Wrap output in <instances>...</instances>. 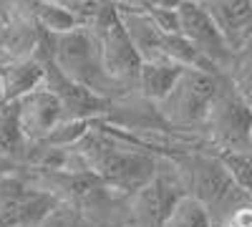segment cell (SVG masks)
Listing matches in <instances>:
<instances>
[{
  "label": "cell",
  "instance_id": "1",
  "mask_svg": "<svg viewBox=\"0 0 252 227\" xmlns=\"http://www.w3.org/2000/svg\"><path fill=\"white\" fill-rule=\"evenodd\" d=\"M76 152L83 157L86 167L106 184L109 190L136 195L159 172L157 159L146 152L124 147L114 141L103 129H91L76 144Z\"/></svg>",
  "mask_w": 252,
  "mask_h": 227
},
{
  "label": "cell",
  "instance_id": "2",
  "mask_svg": "<svg viewBox=\"0 0 252 227\" xmlns=\"http://www.w3.org/2000/svg\"><path fill=\"white\" fill-rule=\"evenodd\" d=\"M40 46L46 48L51 61L61 68V73H66L83 89H89L103 98H109V94L111 96L119 94L121 86H116L109 78V73L103 71L101 46L91 26H81L76 31L56 33V35L40 31Z\"/></svg>",
  "mask_w": 252,
  "mask_h": 227
},
{
  "label": "cell",
  "instance_id": "3",
  "mask_svg": "<svg viewBox=\"0 0 252 227\" xmlns=\"http://www.w3.org/2000/svg\"><path fill=\"white\" fill-rule=\"evenodd\" d=\"M89 26L94 28V33L98 38L103 71L109 73V78L121 89L139 84L144 61L134 46L129 31L124 26L114 0H106V3H101L94 10V15L89 18Z\"/></svg>",
  "mask_w": 252,
  "mask_h": 227
},
{
  "label": "cell",
  "instance_id": "4",
  "mask_svg": "<svg viewBox=\"0 0 252 227\" xmlns=\"http://www.w3.org/2000/svg\"><path fill=\"white\" fill-rule=\"evenodd\" d=\"M224 81L227 78L222 73L184 68L169 96L157 104V111L166 124H174V127H194V124L204 127L209 109L224 89Z\"/></svg>",
  "mask_w": 252,
  "mask_h": 227
},
{
  "label": "cell",
  "instance_id": "5",
  "mask_svg": "<svg viewBox=\"0 0 252 227\" xmlns=\"http://www.w3.org/2000/svg\"><path fill=\"white\" fill-rule=\"evenodd\" d=\"M187 184H189V190H192L189 195L197 197L204 204L209 210V215H212V220H217L222 215V220L227 222L240 207L252 202V197L237 187V182L227 172V167L222 164V159L217 154L192 157Z\"/></svg>",
  "mask_w": 252,
  "mask_h": 227
},
{
  "label": "cell",
  "instance_id": "6",
  "mask_svg": "<svg viewBox=\"0 0 252 227\" xmlns=\"http://www.w3.org/2000/svg\"><path fill=\"white\" fill-rule=\"evenodd\" d=\"M204 127L212 144L222 152H250L252 149V109L237 96L229 78L220 91L217 101L207 114Z\"/></svg>",
  "mask_w": 252,
  "mask_h": 227
},
{
  "label": "cell",
  "instance_id": "7",
  "mask_svg": "<svg viewBox=\"0 0 252 227\" xmlns=\"http://www.w3.org/2000/svg\"><path fill=\"white\" fill-rule=\"evenodd\" d=\"M177 13H179V33L189 40V43H192L217 71L232 68L237 53L229 48V43L224 40V35L212 20V15L207 13V8L202 3L184 0Z\"/></svg>",
  "mask_w": 252,
  "mask_h": 227
},
{
  "label": "cell",
  "instance_id": "8",
  "mask_svg": "<svg viewBox=\"0 0 252 227\" xmlns=\"http://www.w3.org/2000/svg\"><path fill=\"white\" fill-rule=\"evenodd\" d=\"M20 131L28 139L31 147L35 144H46L53 131L66 121V109L58 101V96L53 91H48L46 86H40L38 91L28 94L26 98H20L13 104Z\"/></svg>",
  "mask_w": 252,
  "mask_h": 227
},
{
  "label": "cell",
  "instance_id": "9",
  "mask_svg": "<svg viewBox=\"0 0 252 227\" xmlns=\"http://www.w3.org/2000/svg\"><path fill=\"white\" fill-rule=\"evenodd\" d=\"M187 192H179V184L169 182V177L157 174L146 187H141L136 195H131V215L139 227H161L169 217L179 197Z\"/></svg>",
  "mask_w": 252,
  "mask_h": 227
},
{
  "label": "cell",
  "instance_id": "10",
  "mask_svg": "<svg viewBox=\"0 0 252 227\" xmlns=\"http://www.w3.org/2000/svg\"><path fill=\"white\" fill-rule=\"evenodd\" d=\"M202 5L235 53L252 43V0H207Z\"/></svg>",
  "mask_w": 252,
  "mask_h": 227
},
{
  "label": "cell",
  "instance_id": "11",
  "mask_svg": "<svg viewBox=\"0 0 252 227\" xmlns=\"http://www.w3.org/2000/svg\"><path fill=\"white\" fill-rule=\"evenodd\" d=\"M46 84V66L40 56H26V58H10L0 64V94H3L5 106L26 98L28 94L38 91Z\"/></svg>",
  "mask_w": 252,
  "mask_h": 227
},
{
  "label": "cell",
  "instance_id": "12",
  "mask_svg": "<svg viewBox=\"0 0 252 227\" xmlns=\"http://www.w3.org/2000/svg\"><path fill=\"white\" fill-rule=\"evenodd\" d=\"M184 73L182 66H172V64H144L141 73H139V89L141 96L152 104H161L169 96V91L174 89V84L179 81V76Z\"/></svg>",
  "mask_w": 252,
  "mask_h": 227
},
{
  "label": "cell",
  "instance_id": "13",
  "mask_svg": "<svg viewBox=\"0 0 252 227\" xmlns=\"http://www.w3.org/2000/svg\"><path fill=\"white\" fill-rule=\"evenodd\" d=\"M31 15L35 20L38 31L51 33V35L68 33V31L86 26L73 10L63 8L61 3H53V0H31Z\"/></svg>",
  "mask_w": 252,
  "mask_h": 227
},
{
  "label": "cell",
  "instance_id": "14",
  "mask_svg": "<svg viewBox=\"0 0 252 227\" xmlns=\"http://www.w3.org/2000/svg\"><path fill=\"white\" fill-rule=\"evenodd\" d=\"M28 152H31V144L20 131L13 104L3 106L0 109V157H8L18 164H23L28 162Z\"/></svg>",
  "mask_w": 252,
  "mask_h": 227
},
{
  "label": "cell",
  "instance_id": "15",
  "mask_svg": "<svg viewBox=\"0 0 252 227\" xmlns=\"http://www.w3.org/2000/svg\"><path fill=\"white\" fill-rule=\"evenodd\" d=\"M161 227H215V220L197 197L187 192L184 197H179V202L174 204V210L169 212Z\"/></svg>",
  "mask_w": 252,
  "mask_h": 227
},
{
  "label": "cell",
  "instance_id": "16",
  "mask_svg": "<svg viewBox=\"0 0 252 227\" xmlns=\"http://www.w3.org/2000/svg\"><path fill=\"white\" fill-rule=\"evenodd\" d=\"M229 84L237 91V96L252 109V43L245 46L242 51H237L235 64L229 68Z\"/></svg>",
  "mask_w": 252,
  "mask_h": 227
},
{
  "label": "cell",
  "instance_id": "17",
  "mask_svg": "<svg viewBox=\"0 0 252 227\" xmlns=\"http://www.w3.org/2000/svg\"><path fill=\"white\" fill-rule=\"evenodd\" d=\"M217 157L222 159L227 172L237 182V187L252 197V149L250 152H222Z\"/></svg>",
  "mask_w": 252,
  "mask_h": 227
},
{
  "label": "cell",
  "instance_id": "18",
  "mask_svg": "<svg viewBox=\"0 0 252 227\" xmlns=\"http://www.w3.org/2000/svg\"><path fill=\"white\" fill-rule=\"evenodd\" d=\"M31 227H83V220H81V212L76 210L73 202L58 199L53 207L38 222H33Z\"/></svg>",
  "mask_w": 252,
  "mask_h": 227
},
{
  "label": "cell",
  "instance_id": "19",
  "mask_svg": "<svg viewBox=\"0 0 252 227\" xmlns=\"http://www.w3.org/2000/svg\"><path fill=\"white\" fill-rule=\"evenodd\" d=\"M124 3H131L141 10H179L184 0H124Z\"/></svg>",
  "mask_w": 252,
  "mask_h": 227
},
{
  "label": "cell",
  "instance_id": "20",
  "mask_svg": "<svg viewBox=\"0 0 252 227\" xmlns=\"http://www.w3.org/2000/svg\"><path fill=\"white\" fill-rule=\"evenodd\" d=\"M18 169H20L18 162H13V159H8V157H0V177H3V174H13V172H18Z\"/></svg>",
  "mask_w": 252,
  "mask_h": 227
},
{
  "label": "cell",
  "instance_id": "21",
  "mask_svg": "<svg viewBox=\"0 0 252 227\" xmlns=\"http://www.w3.org/2000/svg\"><path fill=\"white\" fill-rule=\"evenodd\" d=\"M222 227H224V225H222Z\"/></svg>",
  "mask_w": 252,
  "mask_h": 227
}]
</instances>
